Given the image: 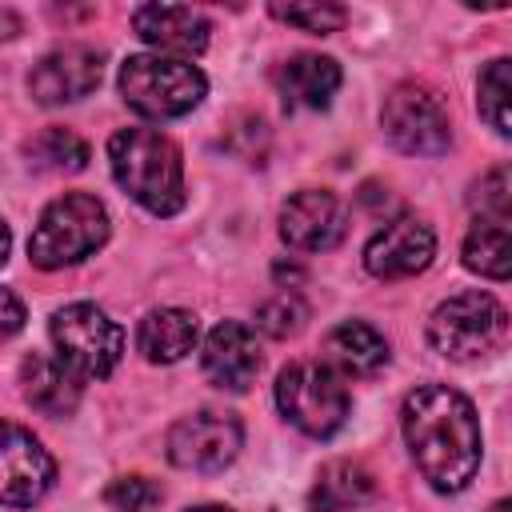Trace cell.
I'll return each instance as SVG.
<instances>
[{
	"instance_id": "cell-1",
	"label": "cell",
	"mask_w": 512,
	"mask_h": 512,
	"mask_svg": "<svg viewBox=\"0 0 512 512\" xmlns=\"http://www.w3.org/2000/svg\"><path fill=\"white\" fill-rule=\"evenodd\" d=\"M404 444L436 492H460L480 468L484 436L476 408L448 384H416L400 408Z\"/></svg>"
},
{
	"instance_id": "cell-2",
	"label": "cell",
	"mask_w": 512,
	"mask_h": 512,
	"mask_svg": "<svg viewBox=\"0 0 512 512\" xmlns=\"http://www.w3.org/2000/svg\"><path fill=\"white\" fill-rule=\"evenodd\" d=\"M108 164L116 184L152 216H176L184 208V160L164 132L120 128L108 140Z\"/></svg>"
},
{
	"instance_id": "cell-3",
	"label": "cell",
	"mask_w": 512,
	"mask_h": 512,
	"mask_svg": "<svg viewBox=\"0 0 512 512\" xmlns=\"http://www.w3.org/2000/svg\"><path fill=\"white\" fill-rule=\"evenodd\" d=\"M208 92V76L180 56L140 52L120 64V96L148 120H176L192 112Z\"/></svg>"
},
{
	"instance_id": "cell-4",
	"label": "cell",
	"mask_w": 512,
	"mask_h": 512,
	"mask_svg": "<svg viewBox=\"0 0 512 512\" xmlns=\"http://www.w3.org/2000/svg\"><path fill=\"white\" fill-rule=\"evenodd\" d=\"M108 208L88 196V192H64L56 196L28 240V260L44 272H56L64 264H76L84 256H92L104 240H108Z\"/></svg>"
},
{
	"instance_id": "cell-5",
	"label": "cell",
	"mask_w": 512,
	"mask_h": 512,
	"mask_svg": "<svg viewBox=\"0 0 512 512\" xmlns=\"http://www.w3.org/2000/svg\"><path fill=\"white\" fill-rule=\"evenodd\" d=\"M276 408L304 436L328 440L348 420V388L336 368L320 360H300L276 376Z\"/></svg>"
},
{
	"instance_id": "cell-6",
	"label": "cell",
	"mask_w": 512,
	"mask_h": 512,
	"mask_svg": "<svg viewBox=\"0 0 512 512\" xmlns=\"http://www.w3.org/2000/svg\"><path fill=\"white\" fill-rule=\"evenodd\" d=\"M52 344H56V360L76 376V380H104L120 356H124V332L120 324L96 308V304H64L60 312H52Z\"/></svg>"
},
{
	"instance_id": "cell-7",
	"label": "cell",
	"mask_w": 512,
	"mask_h": 512,
	"mask_svg": "<svg viewBox=\"0 0 512 512\" xmlns=\"http://www.w3.org/2000/svg\"><path fill=\"white\" fill-rule=\"evenodd\" d=\"M508 336V312L488 292H460L428 320V344L448 360H480Z\"/></svg>"
},
{
	"instance_id": "cell-8",
	"label": "cell",
	"mask_w": 512,
	"mask_h": 512,
	"mask_svg": "<svg viewBox=\"0 0 512 512\" xmlns=\"http://www.w3.org/2000/svg\"><path fill=\"white\" fill-rule=\"evenodd\" d=\"M380 124L404 156H440L452 144V120L444 100L416 80H404L384 96Z\"/></svg>"
},
{
	"instance_id": "cell-9",
	"label": "cell",
	"mask_w": 512,
	"mask_h": 512,
	"mask_svg": "<svg viewBox=\"0 0 512 512\" xmlns=\"http://www.w3.org/2000/svg\"><path fill=\"white\" fill-rule=\"evenodd\" d=\"M240 444H244V428L232 412L200 408L168 428V460L184 472H220L236 460Z\"/></svg>"
},
{
	"instance_id": "cell-10",
	"label": "cell",
	"mask_w": 512,
	"mask_h": 512,
	"mask_svg": "<svg viewBox=\"0 0 512 512\" xmlns=\"http://www.w3.org/2000/svg\"><path fill=\"white\" fill-rule=\"evenodd\" d=\"M56 484V460L20 424L0 420V504L32 508Z\"/></svg>"
},
{
	"instance_id": "cell-11",
	"label": "cell",
	"mask_w": 512,
	"mask_h": 512,
	"mask_svg": "<svg viewBox=\"0 0 512 512\" xmlns=\"http://www.w3.org/2000/svg\"><path fill=\"white\" fill-rule=\"evenodd\" d=\"M432 256H436V232L420 216H408V212L396 216V220H388L364 244V268L376 280L416 276V272H424L432 264Z\"/></svg>"
},
{
	"instance_id": "cell-12",
	"label": "cell",
	"mask_w": 512,
	"mask_h": 512,
	"mask_svg": "<svg viewBox=\"0 0 512 512\" xmlns=\"http://www.w3.org/2000/svg\"><path fill=\"white\" fill-rule=\"evenodd\" d=\"M104 76V52L92 48V44H64L56 52H48L32 76H28V92L36 104H72V100H84L88 92H96Z\"/></svg>"
},
{
	"instance_id": "cell-13",
	"label": "cell",
	"mask_w": 512,
	"mask_h": 512,
	"mask_svg": "<svg viewBox=\"0 0 512 512\" xmlns=\"http://www.w3.org/2000/svg\"><path fill=\"white\" fill-rule=\"evenodd\" d=\"M348 212L336 192L328 188H300L280 208V236L296 252H328L344 240Z\"/></svg>"
},
{
	"instance_id": "cell-14",
	"label": "cell",
	"mask_w": 512,
	"mask_h": 512,
	"mask_svg": "<svg viewBox=\"0 0 512 512\" xmlns=\"http://www.w3.org/2000/svg\"><path fill=\"white\" fill-rule=\"evenodd\" d=\"M200 368H204L208 384H216L224 392H244L260 372L256 332L248 324H240V320H220L204 340Z\"/></svg>"
},
{
	"instance_id": "cell-15",
	"label": "cell",
	"mask_w": 512,
	"mask_h": 512,
	"mask_svg": "<svg viewBox=\"0 0 512 512\" xmlns=\"http://www.w3.org/2000/svg\"><path fill=\"white\" fill-rule=\"evenodd\" d=\"M132 28L144 44H152L160 52H180V60L204 52L208 32H212L208 16L188 4H140L132 12Z\"/></svg>"
},
{
	"instance_id": "cell-16",
	"label": "cell",
	"mask_w": 512,
	"mask_h": 512,
	"mask_svg": "<svg viewBox=\"0 0 512 512\" xmlns=\"http://www.w3.org/2000/svg\"><path fill=\"white\" fill-rule=\"evenodd\" d=\"M280 92H284V104L288 108H328L344 72L332 56H320V52H296L284 68H280Z\"/></svg>"
},
{
	"instance_id": "cell-17",
	"label": "cell",
	"mask_w": 512,
	"mask_h": 512,
	"mask_svg": "<svg viewBox=\"0 0 512 512\" xmlns=\"http://www.w3.org/2000/svg\"><path fill=\"white\" fill-rule=\"evenodd\" d=\"M20 384H24V400L44 416H72L80 404V380L52 356L40 352L24 356Z\"/></svg>"
},
{
	"instance_id": "cell-18",
	"label": "cell",
	"mask_w": 512,
	"mask_h": 512,
	"mask_svg": "<svg viewBox=\"0 0 512 512\" xmlns=\"http://www.w3.org/2000/svg\"><path fill=\"white\" fill-rule=\"evenodd\" d=\"M324 352H328V368H340L344 376H376L392 356L388 340L364 320L336 324L324 340Z\"/></svg>"
},
{
	"instance_id": "cell-19",
	"label": "cell",
	"mask_w": 512,
	"mask_h": 512,
	"mask_svg": "<svg viewBox=\"0 0 512 512\" xmlns=\"http://www.w3.org/2000/svg\"><path fill=\"white\" fill-rule=\"evenodd\" d=\"M376 496V476L360 460H332L316 472L308 508L312 512H348Z\"/></svg>"
},
{
	"instance_id": "cell-20",
	"label": "cell",
	"mask_w": 512,
	"mask_h": 512,
	"mask_svg": "<svg viewBox=\"0 0 512 512\" xmlns=\"http://www.w3.org/2000/svg\"><path fill=\"white\" fill-rule=\"evenodd\" d=\"M196 316L184 308H156L140 320L136 344L152 364H176L196 348Z\"/></svg>"
},
{
	"instance_id": "cell-21",
	"label": "cell",
	"mask_w": 512,
	"mask_h": 512,
	"mask_svg": "<svg viewBox=\"0 0 512 512\" xmlns=\"http://www.w3.org/2000/svg\"><path fill=\"white\" fill-rule=\"evenodd\" d=\"M508 264H512L508 220L480 216L464 236V268H472L488 280H508Z\"/></svg>"
},
{
	"instance_id": "cell-22",
	"label": "cell",
	"mask_w": 512,
	"mask_h": 512,
	"mask_svg": "<svg viewBox=\"0 0 512 512\" xmlns=\"http://www.w3.org/2000/svg\"><path fill=\"white\" fill-rule=\"evenodd\" d=\"M28 160L44 172H80L88 164V144L72 132V128H44L28 140Z\"/></svg>"
},
{
	"instance_id": "cell-23",
	"label": "cell",
	"mask_w": 512,
	"mask_h": 512,
	"mask_svg": "<svg viewBox=\"0 0 512 512\" xmlns=\"http://www.w3.org/2000/svg\"><path fill=\"white\" fill-rule=\"evenodd\" d=\"M508 100H512L508 60L496 56V60H488V68H484L480 80H476V108H480V116H484L500 136L512 132V124H508Z\"/></svg>"
},
{
	"instance_id": "cell-24",
	"label": "cell",
	"mask_w": 512,
	"mask_h": 512,
	"mask_svg": "<svg viewBox=\"0 0 512 512\" xmlns=\"http://www.w3.org/2000/svg\"><path fill=\"white\" fill-rule=\"evenodd\" d=\"M304 320H308V304H304L296 292H276L272 300H264V304L256 308V328H260L264 336H272V340L296 336V332L304 328Z\"/></svg>"
},
{
	"instance_id": "cell-25",
	"label": "cell",
	"mask_w": 512,
	"mask_h": 512,
	"mask_svg": "<svg viewBox=\"0 0 512 512\" xmlns=\"http://www.w3.org/2000/svg\"><path fill=\"white\" fill-rule=\"evenodd\" d=\"M272 16L284 20V24H292V28H300V32H312V36H328V32H336V28L348 20V12H344L340 4H328V0H312V4H272Z\"/></svg>"
},
{
	"instance_id": "cell-26",
	"label": "cell",
	"mask_w": 512,
	"mask_h": 512,
	"mask_svg": "<svg viewBox=\"0 0 512 512\" xmlns=\"http://www.w3.org/2000/svg\"><path fill=\"white\" fill-rule=\"evenodd\" d=\"M104 500L120 512H148L152 504H160V488L144 476H120L112 480V488L104 492Z\"/></svg>"
},
{
	"instance_id": "cell-27",
	"label": "cell",
	"mask_w": 512,
	"mask_h": 512,
	"mask_svg": "<svg viewBox=\"0 0 512 512\" xmlns=\"http://www.w3.org/2000/svg\"><path fill=\"white\" fill-rule=\"evenodd\" d=\"M472 204L480 208V216H492V220H508V168L496 164L480 184H476V196Z\"/></svg>"
},
{
	"instance_id": "cell-28",
	"label": "cell",
	"mask_w": 512,
	"mask_h": 512,
	"mask_svg": "<svg viewBox=\"0 0 512 512\" xmlns=\"http://www.w3.org/2000/svg\"><path fill=\"white\" fill-rule=\"evenodd\" d=\"M24 304H20V296L12 292V288H0V340H8V336H16L20 328H24Z\"/></svg>"
},
{
	"instance_id": "cell-29",
	"label": "cell",
	"mask_w": 512,
	"mask_h": 512,
	"mask_svg": "<svg viewBox=\"0 0 512 512\" xmlns=\"http://www.w3.org/2000/svg\"><path fill=\"white\" fill-rule=\"evenodd\" d=\"M8 248H12V232H8V224L0 220V264L8 260Z\"/></svg>"
},
{
	"instance_id": "cell-30",
	"label": "cell",
	"mask_w": 512,
	"mask_h": 512,
	"mask_svg": "<svg viewBox=\"0 0 512 512\" xmlns=\"http://www.w3.org/2000/svg\"><path fill=\"white\" fill-rule=\"evenodd\" d=\"M184 512H232V508H220V504H196V508H184Z\"/></svg>"
},
{
	"instance_id": "cell-31",
	"label": "cell",
	"mask_w": 512,
	"mask_h": 512,
	"mask_svg": "<svg viewBox=\"0 0 512 512\" xmlns=\"http://www.w3.org/2000/svg\"><path fill=\"white\" fill-rule=\"evenodd\" d=\"M492 512H512V504H508V500H496V504H492Z\"/></svg>"
}]
</instances>
